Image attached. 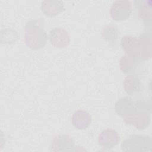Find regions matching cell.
Masks as SVG:
<instances>
[{"label": "cell", "mask_w": 152, "mask_h": 152, "mask_svg": "<svg viewBox=\"0 0 152 152\" xmlns=\"http://www.w3.org/2000/svg\"><path fill=\"white\" fill-rule=\"evenodd\" d=\"M24 31V40L28 48L38 50L45 46L48 36L43 28L42 18L34 19L28 21L25 25Z\"/></svg>", "instance_id": "1"}, {"label": "cell", "mask_w": 152, "mask_h": 152, "mask_svg": "<svg viewBox=\"0 0 152 152\" xmlns=\"http://www.w3.org/2000/svg\"><path fill=\"white\" fill-rule=\"evenodd\" d=\"M151 103L141 100L135 101V108L132 113L123 118L124 121L138 130L146 129L150 123Z\"/></svg>", "instance_id": "2"}, {"label": "cell", "mask_w": 152, "mask_h": 152, "mask_svg": "<svg viewBox=\"0 0 152 152\" xmlns=\"http://www.w3.org/2000/svg\"><path fill=\"white\" fill-rule=\"evenodd\" d=\"M121 147L125 152L151 151L152 140L148 135H132L122 142Z\"/></svg>", "instance_id": "3"}, {"label": "cell", "mask_w": 152, "mask_h": 152, "mask_svg": "<svg viewBox=\"0 0 152 152\" xmlns=\"http://www.w3.org/2000/svg\"><path fill=\"white\" fill-rule=\"evenodd\" d=\"M131 12L132 5L128 0H116L113 2L110 8V15L116 21H122L128 19Z\"/></svg>", "instance_id": "4"}, {"label": "cell", "mask_w": 152, "mask_h": 152, "mask_svg": "<svg viewBox=\"0 0 152 152\" xmlns=\"http://www.w3.org/2000/svg\"><path fill=\"white\" fill-rule=\"evenodd\" d=\"M75 148L73 139L71 136L66 134L55 136L49 145L50 151L55 152L74 151Z\"/></svg>", "instance_id": "5"}, {"label": "cell", "mask_w": 152, "mask_h": 152, "mask_svg": "<svg viewBox=\"0 0 152 152\" xmlns=\"http://www.w3.org/2000/svg\"><path fill=\"white\" fill-rule=\"evenodd\" d=\"M48 38L50 43L59 49L68 46L70 43V36L68 32L60 27L52 28L49 33Z\"/></svg>", "instance_id": "6"}, {"label": "cell", "mask_w": 152, "mask_h": 152, "mask_svg": "<svg viewBox=\"0 0 152 152\" xmlns=\"http://www.w3.org/2000/svg\"><path fill=\"white\" fill-rule=\"evenodd\" d=\"M121 46L126 54L135 56L140 59V40L139 37L125 35L121 38Z\"/></svg>", "instance_id": "7"}, {"label": "cell", "mask_w": 152, "mask_h": 152, "mask_svg": "<svg viewBox=\"0 0 152 152\" xmlns=\"http://www.w3.org/2000/svg\"><path fill=\"white\" fill-rule=\"evenodd\" d=\"M98 143L103 148L111 149L115 147L120 141L118 133L112 129H106L98 135Z\"/></svg>", "instance_id": "8"}, {"label": "cell", "mask_w": 152, "mask_h": 152, "mask_svg": "<svg viewBox=\"0 0 152 152\" xmlns=\"http://www.w3.org/2000/svg\"><path fill=\"white\" fill-rule=\"evenodd\" d=\"M135 108V101L130 97L126 96L119 99L115 104V110L116 114L124 118L133 112Z\"/></svg>", "instance_id": "9"}, {"label": "cell", "mask_w": 152, "mask_h": 152, "mask_svg": "<svg viewBox=\"0 0 152 152\" xmlns=\"http://www.w3.org/2000/svg\"><path fill=\"white\" fill-rule=\"evenodd\" d=\"M71 121L75 128L85 129L90 126L91 122V116L88 112L79 109L73 113Z\"/></svg>", "instance_id": "10"}, {"label": "cell", "mask_w": 152, "mask_h": 152, "mask_svg": "<svg viewBox=\"0 0 152 152\" xmlns=\"http://www.w3.org/2000/svg\"><path fill=\"white\" fill-rule=\"evenodd\" d=\"M40 9L43 14L52 17L58 15L64 10V4L62 1L45 0L42 2Z\"/></svg>", "instance_id": "11"}, {"label": "cell", "mask_w": 152, "mask_h": 152, "mask_svg": "<svg viewBox=\"0 0 152 152\" xmlns=\"http://www.w3.org/2000/svg\"><path fill=\"white\" fill-rule=\"evenodd\" d=\"M134 4L139 17L147 23L151 21V0L135 1Z\"/></svg>", "instance_id": "12"}, {"label": "cell", "mask_w": 152, "mask_h": 152, "mask_svg": "<svg viewBox=\"0 0 152 152\" xmlns=\"http://www.w3.org/2000/svg\"><path fill=\"white\" fill-rule=\"evenodd\" d=\"M125 91L128 95H134L141 88V83L138 77L134 74L126 75L123 82Z\"/></svg>", "instance_id": "13"}, {"label": "cell", "mask_w": 152, "mask_h": 152, "mask_svg": "<svg viewBox=\"0 0 152 152\" xmlns=\"http://www.w3.org/2000/svg\"><path fill=\"white\" fill-rule=\"evenodd\" d=\"M140 40L141 60H148L151 58V33H143L139 36Z\"/></svg>", "instance_id": "14"}, {"label": "cell", "mask_w": 152, "mask_h": 152, "mask_svg": "<svg viewBox=\"0 0 152 152\" xmlns=\"http://www.w3.org/2000/svg\"><path fill=\"white\" fill-rule=\"evenodd\" d=\"M103 39L110 46H115L120 36V31L118 28L113 24L104 26L101 31Z\"/></svg>", "instance_id": "15"}, {"label": "cell", "mask_w": 152, "mask_h": 152, "mask_svg": "<svg viewBox=\"0 0 152 152\" xmlns=\"http://www.w3.org/2000/svg\"><path fill=\"white\" fill-rule=\"evenodd\" d=\"M140 59L135 56L125 53L122 56L119 62L120 70L124 73H129L133 72Z\"/></svg>", "instance_id": "16"}, {"label": "cell", "mask_w": 152, "mask_h": 152, "mask_svg": "<svg viewBox=\"0 0 152 152\" xmlns=\"http://www.w3.org/2000/svg\"><path fill=\"white\" fill-rule=\"evenodd\" d=\"M1 43L4 44H11L15 43L18 38L17 32L12 29L6 28L1 31Z\"/></svg>", "instance_id": "17"}]
</instances>
